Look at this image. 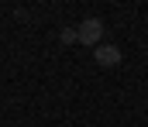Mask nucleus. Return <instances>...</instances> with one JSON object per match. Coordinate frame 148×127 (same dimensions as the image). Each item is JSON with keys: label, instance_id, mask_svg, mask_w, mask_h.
I'll return each mask as SVG.
<instances>
[{"label": "nucleus", "instance_id": "nucleus-1", "mask_svg": "<svg viewBox=\"0 0 148 127\" xmlns=\"http://www.w3.org/2000/svg\"><path fill=\"white\" fill-rule=\"evenodd\" d=\"M100 35H103V21H100V17H90V21L76 24V41H83V45L100 41Z\"/></svg>", "mask_w": 148, "mask_h": 127}, {"label": "nucleus", "instance_id": "nucleus-2", "mask_svg": "<svg viewBox=\"0 0 148 127\" xmlns=\"http://www.w3.org/2000/svg\"><path fill=\"white\" fill-rule=\"evenodd\" d=\"M97 62H100V65H117V62H121V48H117V45L97 48Z\"/></svg>", "mask_w": 148, "mask_h": 127}]
</instances>
